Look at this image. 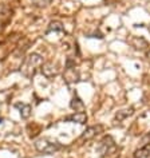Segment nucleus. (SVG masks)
Here are the masks:
<instances>
[{
    "instance_id": "1",
    "label": "nucleus",
    "mask_w": 150,
    "mask_h": 158,
    "mask_svg": "<svg viewBox=\"0 0 150 158\" xmlns=\"http://www.w3.org/2000/svg\"><path fill=\"white\" fill-rule=\"evenodd\" d=\"M43 64V58L36 52L30 54L28 56L24 59V62L20 66V71L27 79H31L35 77V74L38 73V70Z\"/></svg>"
},
{
    "instance_id": "15",
    "label": "nucleus",
    "mask_w": 150,
    "mask_h": 158,
    "mask_svg": "<svg viewBox=\"0 0 150 158\" xmlns=\"http://www.w3.org/2000/svg\"><path fill=\"white\" fill-rule=\"evenodd\" d=\"M32 3L36 7H40V8H43V7H47L51 3V0H32Z\"/></svg>"
},
{
    "instance_id": "11",
    "label": "nucleus",
    "mask_w": 150,
    "mask_h": 158,
    "mask_svg": "<svg viewBox=\"0 0 150 158\" xmlns=\"http://www.w3.org/2000/svg\"><path fill=\"white\" fill-rule=\"evenodd\" d=\"M10 18H11L10 10L4 6H0V30H3L6 27V24L10 20Z\"/></svg>"
},
{
    "instance_id": "10",
    "label": "nucleus",
    "mask_w": 150,
    "mask_h": 158,
    "mask_svg": "<svg viewBox=\"0 0 150 158\" xmlns=\"http://www.w3.org/2000/svg\"><path fill=\"white\" fill-rule=\"evenodd\" d=\"M15 107L19 110L20 117L23 118V119H27V118L31 117V111H32L31 105H28V103H16V105H15Z\"/></svg>"
},
{
    "instance_id": "18",
    "label": "nucleus",
    "mask_w": 150,
    "mask_h": 158,
    "mask_svg": "<svg viewBox=\"0 0 150 158\" xmlns=\"http://www.w3.org/2000/svg\"><path fill=\"white\" fill-rule=\"evenodd\" d=\"M2 121H3V119H2V118H0V123H2Z\"/></svg>"
},
{
    "instance_id": "5",
    "label": "nucleus",
    "mask_w": 150,
    "mask_h": 158,
    "mask_svg": "<svg viewBox=\"0 0 150 158\" xmlns=\"http://www.w3.org/2000/svg\"><path fill=\"white\" fill-rule=\"evenodd\" d=\"M103 131V126L102 125H95V126H90L82 133L81 135V141H90L93 139L94 137H97L99 133Z\"/></svg>"
},
{
    "instance_id": "3",
    "label": "nucleus",
    "mask_w": 150,
    "mask_h": 158,
    "mask_svg": "<svg viewBox=\"0 0 150 158\" xmlns=\"http://www.w3.org/2000/svg\"><path fill=\"white\" fill-rule=\"evenodd\" d=\"M63 78H65L66 83H75V82L79 81V71L75 67V62L71 58L67 59V64L65 69V73H63Z\"/></svg>"
},
{
    "instance_id": "16",
    "label": "nucleus",
    "mask_w": 150,
    "mask_h": 158,
    "mask_svg": "<svg viewBox=\"0 0 150 158\" xmlns=\"http://www.w3.org/2000/svg\"><path fill=\"white\" fill-rule=\"evenodd\" d=\"M148 58L150 59V51H149V52H148Z\"/></svg>"
},
{
    "instance_id": "14",
    "label": "nucleus",
    "mask_w": 150,
    "mask_h": 158,
    "mask_svg": "<svg viewBox=\"0 0 150 158\" xmlns=\"http://www.w3.org/2000/svg\"><path fill=\"white\" fill-rule=\"evenodd\" d=\"M65 31V27L60 22H51L48 28H47V34L50 32H63Z\"/></svg>"
},
{
    "instance_id": "7",
    "label": "nucleus",
    "mask_w": 150,
    "mask_h": 158,
    "mask_svg": "<svg viewBox=\"0 0 150 158\" xmlns=\"http://www.w3.org/2000/svg\"><path fill=\"white\" fill-rule=\"evenodd\" d=\"M70 107L74 110V113H85V110H86V106L83 103V101H82L77 94L73 95V99H71V102H70Z\"/></svg>"
},
{
    "instance_id": "6",
    "label": "nucleus",
    "mask_w": 150,
    "mask_h": 158,
    "mask_svg": "<svg viewBox=\"0 0 150 158\" xmlns=\"http://www.w3.org/2000/svg\"><path fill=\"white\" fill-rule=\"evenodd\" d=\"M40 71L47 79H52L58 75V67L52 62H44L40 67Z\"/></svg>"
},
{
    "instance_id": "13",
    "label": "nucleus",
    "mask_w": 150,
    "mask_h": 158,
    "mask_svg": "<svg viewBox=\"0 0 150 158\" xmlns=\"http://www.w3.org/2000/svg\"><path fill=\"white\" fill-rule=\"evenodd\" d=\"M134 111V109L133 107H129V109H125V110H121V111H118L117 113V115H115V119H114V122H122L125 119V118H127L129 115H131Z\"/></svg>"
},
{
    "instance_id": "12",
    "label": "nucleus",
    "mask_w": 150,
    "mask_h": 158,
    "mask_svg": "<svg viewBox=\"0 0 150 158\" xmlns=\"http://www.w3.org/2000/svg\"><path fill=\"white\" fill-rule=\"evenodd\" d=\"M133 157L134 158H148V157H150V143H146V145L142 146V148L137 149L135 152H134Z\"/></svg>"
},
{
    "instance_id": "2",
    "label": "nucleus",
    "mask_w": 150,
    "mask_h": 158,
    "mask_svg": "<svg viewBox=\"0 0 150 158\" xmlns=\"http://www.w3.org/2000/svg\"><path fill=\"white\" fill-rule=\"evenodd\" d=\"M35 149L42 154H54L62 149V145L56 141L48 139V138H39L35 141Z\"/></svg>"
},
{
    "instance_id": "4",
    "label": "nucleus",
    "mask_w": 150,
    "mask_h": 158,
    "mask_svg": "<svg viewBox=\"0 0 150 158\" xmlns=\"http://www.w3.org/2000/svg\"><path fill=\"white\" fill-rule=\"evenodd\" d=\"M117 146H115V142H114L113 137L111 135H105L103 138H102V141L99 142V145H98V153L101 154L102 157L105 156H109V154H111L115 152Z\"/></svg>"
},
{
    "instance_id": "19",
    "label": "nucleus",
    "mask_w": 150,
    "mask_h": 158,
    "mask_svg": "<svg viewBox=\"0 0 150 158\" xmlns=\"http://www.w3.org/2000/svg\"><path fill=\"white\" fill-rule=\"evenodd\" d=\"M149 32H150V26H149Z\"/></svg>"
},
{
    "instance_id": "17",
    "label": "nucleus",
    "mask_w": 150,
    "mask_h": 158,
    "mask_svg": "<svg viewBox=\"0 0 150 158\" xmlns=\"http://www.w3.org/2000/svg\"><path fill=\"white\" fill-rule=\"evenodd\" d=\"M148 138H149V139H150V133H149V134H148Z\"/></svg>"
},
{
    "instance_id": "9",
    "label": "nucleus",
    "mask_w": 150,
    "mask_h": 158,
    "mask_svg": "<svg viewBox=\"0 0 150 158\" xmlns=\"http://www.w3.org/2000/svg\"><path fill=\"white\" fill-rule=\"evenodd\" d=\"M130 44H131L135 50H146L149 47L148 40L144 39L142 36H133L130 39Z\"/></svg>"
},
{
    "instance_id": "8",
    "label": "nucleus",
    "mask_w": 150,
    "mask_h": 158,
    "mask_svg": "<svg viewBox=\"0 0 150 158\" xmlns=\"http://www.w3.org/2000/svg\"><path fill=\"white\" fill-rule=\"evenodd\" d=\"M65 121H69V122H77L79 125H85L87 122V114L86 113H74L71 115H67L65 118Z\"/></svg>"
}]
</instances>
